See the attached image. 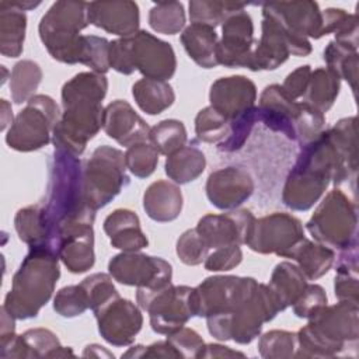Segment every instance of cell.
Wrapping results in <instances>:
<instances>
[{
    "mask_svg": "<svg viewBox=\"0 0 359 359\" xmlns=\"http://www.w3.org/2000/svg\"><path fill=\"white\" fill-rule=\"evenodd\" d=\"M107 90V77L94 72H81L63 84V112L52 135L55 149L77 157L84 153L87 143L102 128V100Z\"/></svg>",
    "mask_w": 359,
    "mask_h": 359,
    "instance_id": "obj_1",
    "label": "cell"
},
{
    "mask_svg": "<svg viewBox=\"0 0 359 359\" xmlns=\"http://www.w3.org/2000/svg\"><path fill=\"white\" fill-rule=\"evenodd\" d=\"M50 247L57 252L60 231L77 223H94L95 210L87 205L83 184V161L55 149L48 163V185L41 203Z\"/></svg>",
    "mask_w": 359,
    "mask_h": 359,
    "instance_id": "obj_2",
    "label": "cell"
},
{
    "mask_svg": "<svg viewBox=\"0 0 359 359\" xmlns=\"http://www.w3.org/2000/svg\"><path fill=\"white\" fill-rule=\"evenodd\" d=\"M358 303L339 302L324 306L296 332L294 358L352 356L358 351L359 338Z\"/></svg>",
    "mask_w": 359,
    "mask_h": 359,
    "instance_id": "obj_3",
    "label": "cell"
},
{
    "mask_svg": "<svg viewBox=\"0 0 359 359\" xmlns=\"http://www.w3.org/2000/svg\"><path fill=\"white\" fill-rule=\"evenodd\" d=\"M60 276L59 255L46 247H29L18 271L13 276L11 289L3 307L15 320H28L50 300Z\"/></svg>",
    "mask_w": 359,
    "mask_h": 359,
    "instance_id": "obj_4",
    "label": "cell"
},
{
    "mask_svg": "<svg viewBox=\"0 0 359 359\" xmlns=\"http://www.w3.org/2000/svg\"><path fill=\"white\" fill-rule=\"evenodd\" d=\"M109 67L126 76L137 70L146 79L167 81L177 70V57L168 42L139 29L109 42Z\"/></svg>",
    "mask_w": 359,
    "mask_h": 359,
    "instance_id": "obj_5",
    "label": "cell"
},
{
    "mask_svg": "<svg viewBox=\"0 0 359 359\" xmlns=\"http://www.w3.org/2000/svg\"><path fill=\"white\" fill-rule=\"evenodd\" d=\"M88 24V3L59 0L42 15L38 32L55 60L76 65L81 62L84 46V35L80 32Z\"/></svg>",
    "mask_w": 359,
    "mask_h": 359,
    "instance_id": "obj_6",
    "label": "cell"
},
{
    "mask_svg": "<svg viewBox=\"0 0 359 359\" xmlns=\"http://www.w3.org/2000/svg\"><path fill=\"white\" fill-rule=\"evenodd\" d=\"M280 311L268 285L258 283L254 293L231 313L206 318L209 334L217 341H234L240 345L251 344L265 323L272 321Z\"/></svg>",
    "mask_w": 359,
    "mask_h": 359,
    "instance_id": "obj_7",
    "label": "cell"
},
{
    "mask_svg": "<svg viewBox=\"0 0 359 359\" xmlns=\"http://www.w3.org/2000/svg\"><path fill=\"white\" fill-rule=\"evenodd\" d=\"M307 231L314 241L332 250H344L358 243V208L341 189L330 191L309 222Z\"/></svg>",
    "mask_w": 359,
    "mask_h": 359,
    "instance_id": "obj_8",
    "label": "cell"
},
{
    "mask_svg": "<svg viewBox=\"0 0 359 359\" xmlns=\"http://www.w3.org/2000/svg\"><path fill=\"white\" fill-rule=\"evenodd\" d=\"M125 153L116 147L98 146L83 163V184L87 205L95 212L107 206L129 184Z\"/></svg>",
    "mask_w": 359,
    "mask_h": 359,
    "instance_id": "obj_9",
    "label": "cell"
},
{
    "mask_svg": "<svg viewBox=\"0 0 359 359\" xmlns=\"http://www.w3.org/2000/svg\"><path fill=\"white\" fill-rule=\"evenodd\" d=\"M136 302L149 313L150 327L157 334L168 335L196 317L194 287L187 285L170 283L158 290L137 287Z\"/></svg>",
    "mask_w": 359,
    "mask_h": 359,
    "instance_id": "obj_10",
    "label": "cell"
},
{
    "mask_svg": "<svg viewBox=\"0 0 359 359\" xmlns=\"http://www.w3.org/2000/svg\"><path fill=\"white\" fill-rule=\"evenodd\" d=\"M59 118L56 101L49 95L35 94L10 125L6 135L7 146L22 153L42 149L52 140Z\"/></svg>",
    "mask_w": 359,
    "mask_h": 359,
    "instance_id": "obj_11",
    "label": "cell"
},
{
    "mask_svg": "<svg viewBox=\"0 0 359 359\" xmlns=\"http://www.w3.org/2000/svg\"><path fill=\"white\" fill-rule=\"evenodd\" d=\"M258 282L250 276L216 275L194 287L196 317L231 313L257 289Z\"/></svg>",
    "mask_w": 359,
    "mask_h": 359,
    "instance_id": "obj_12",
    "label": "cell"
},
{
    "mask_svg": "<svg viewBox=\"0 0 359 359\" xmlns=\"http://www.w3.org/2000/svg\"><path fill=\"white\" fill-rule=\"evenodd\" d=\"M311 50L313 48L307 38L289 34L272 17L262 14L261 38L257 39L254 46L248 70H275L283 65L290 55L307 56Z\"/></svg>",
    "mask_w": 359,
    "mask_h": 359,
    "instance_id": "obj_13",
    "label": "cell"
},
{
    "mask_svg": "<svg viewBox=\"0 0 359 359\" xmlns=\"http://www.w3.org/2000/svg\"><path fill=\"white\" fill-rule=\"evenodd\" d=\"M304 237L303 224L296 216L273 212L255 219L245 245L258 254H275L287 258Z\"/></svg>",
    "mask_w": 359,
    "mask_h": 359,
    "instance_id": "obj_14",
    "label": "cell"
},
{
    "mask_svg": "<svg viewBox=\"0 0 359 359\" xmlns=\"http://www.w3.org/2000/svg\"><path fill=\"white\" fill-rule=\"evenodd\" d=\"M108 272L114 280L146 290H158L171 283L172 266L160 257L139 251L121 252L108 262Z\"/></svg>",
    "mask_w": 359,
    "mask_h": 359,
    "instance_id": "obj_15",
    "label": "cell"
},
{
    "mask_svg": "<svg viewBox=\"0 0 359 359\" xmlns=\"http://www.w3.org/2000/svg\"><path fill=\"white\" fill-rule=\"evenodd\" d=\"M255 43L251 15L245 10L230 14L222 24V38L216 46L217 63L230 69H250Z\"/></svg>",
    "mask_w": 359,
    "mask_h": 359,
    "instance_id": "obj_16",
    "label": "cell"
},
{
    "mask_svg": "<svg viewBox=\"0 0 359 359\" xmlns=\"http://www.w3.org/2000/svg\"><path fill=\"white\" fill-rule=\"evenodd\" d=\"M255 216L248 209H231L226 213H208L196 224V231L209 250L226 245H243L252 230Z\"/></svg>",
    "mask_w": 359,
    "mask_h": 359,
    "instance_id": "obj_17",
    "label": "cell"
},
{
    "mask_svg": "<svg viewBox=\"0 0 359 359\" xmlns=\"http://www.w3.org/2000/svg\"><path fill=\"white\" fill-rule=\"evenodd\" d=\"M100 335L114 346L130 345L143 325L140 309L121 296L94 313Z\"/></svg>",
    "mask_w": 359,
    "mask_h": 359,
    "instance_id": "obj_18",
    "label": "cell"
},
{
    "mask_svg": "<svg viewBox=\"0 0 359 359\" xmlns=\"http://www.w3.org/2000/svg\"><path fill=\"white\" fill-rule=\"evenodd\" d=\"M262 14L272 17L289 34L300 38L320 39L324 36L323 11L311 0L262 3Z\"/></svg>",
    "mask_w": 359,
    "mask_h": 359,
    "instance_id": "obj_19",
    "label": "cell"
},
{
    "mask_svg": "<svg viewBox=\"0 0 359 359\" xmlns=\"http://www.w3.org/2000/svg\"><path fill=\"white\" fill-rule=\"evenodd\" d=\"M205 191L215 208L231 210L241 206L252 195L254 181L247 170L229 165L209 174Z\"/></svg>",
    "mask_w": 359,
    "mask_h": 359,
    "instance_id": "obj_20",
    "label": "cell"
},
{
    "mask_svg": "<svg viewBox=\"0 0 359 359\" xmlns=\"http://www.w3.org/2000/svg\"><path fill=\"white\" fill-rule=\"evenodd\" d=\"M209 101L210 107L231 122L255 107L257 87L241 74L220 77L210 86Z\"/></svg>",
    "mask_w": 359,
    "mask_h": 359,
    "instance_id": "obj_21",
    "label": "cell"
},
{
    "mask_svg": "<svg viewBox=\"0 0 359 359\" xmlns=\"http://www.w3.org/2000/svg\"><path fill=\"white\" fill-rule=\"evenodd\" d=\"M258 118L268 129L296 142V122L302 102L292 100L280 84H271L264 88L258 102Z\"/></svg>",
    "mask_w": 359,
    "mask_h": 359,
    "instance_id": "obj_22",
    "label": "cell"
},
{
    "mask_svg": "<svg viewBox=\"0 0 359 359\" xmlns=\"http://www.w3.org/2000/svg\"><path fill=\"white\" fill-rule=\"evenodd\" d=\"M102 129L108 137L129 147L149 139L147 122L125 100H115L104 108Z\"/></svg>",
    "mask_w": 359,
    "mask_h": 359,
    "instance_id": "obj_23",
    "label": "cell"
},
{
    "mask_svg": "<svg viewBox=\"0 0 359 359\" xmlns=\"http://www.w3.org/2000/svg\"><path fill=\"white\" fill-rule=\"evenodd\" d=\"M90 24L119 38L132 36L139 31V6L130 0L88 3Z\"/></svg>",
    "mask_w": 359,
    "mask_h": 359,
    "instance_id": "obj_24",
    "label": "cell"
},
{
    "mask_svg": "<svg viewBox=\"0 0 359 359\" xmlns=\"http://www.w3.org/2000/svg\"><path fill=\"white\" fill-rule=\"evenodd\" d=\"M330 184V177L310 168L293 165L283 185L282 202L292 210L306 212L318 202Z\"/></svg>",
    "mask_w": 359,
    "mask_h": 359,
    "instance_id": "obj_25",
    "label": "cell"
},
{
    "mask_svg": "<svg viewBox=\"0 0 359 359\" xmlns=\"http://www.w3.org/2000/svg\"><path fill=\"white\" fill-rule=\"evenodd\" d=\"M59 259L72 273H84L94 266V230L91 223H77L60 231Z\"/></svg>",
    "mask_w": 359,
    "mask_h": 359,
    "instance_id": "obj_26",
    "label": "cell"
},
{
    "mask_svg": "<svg viewBox=\"0 0 359 359\" xmlns=\"http://www.w3.org/2000/svg\"><path fill=\"white\" fill-rule=\"evenodd\" d=\"M114 248L123 252H135L147 247L149 240L140 227L137 215L130 209H115L102 224Z\"/></svg>",
    "mask_w": 359,
    "mask_h": 359,
    "instance_id": "obj_27",
    "label": "cell"
},
{
    "mask_svg": "<svg viewBox=\"0 0 359 359\" xmlns=\"http://www.w3.org/2000/svg\"><path fill=\"white\" fill-rule=\"evenodd\" d=\"M182 205V192L178 184L171 181H154L143 194V209L154 222L165 223L175 220L181 215Z\"/></svg>",
    "mask_w": 359,
    "mask_h": 359,
    "instance_id": "obj_28",
    "label": "cell"
},
{
    "mask_svg": "<svg viewBox=\"0 0 359 359\" xmlns=\"http://www.w3.org/2000/svg\"><path fill=\"white\" fill-rule=\"evenodd\" d=\"M27 29L25 11L14 1H0V52L6 57H18L24 49Z\"/></svg>",
    "mask_w": 359,
    "mask_h": 359,
    "instance_id": "obj_29",
    "label": "cell"
},
{
    "mask_svg": "<svg viewBox=\"0 0 359 359\" xmlns=\"http://www.w3.org/2000/svg\"><path fill=\"white\" fill-rule=\"evenodd\" d=\"M181 43L188 53V56L203 69L216 67V46H217V34L215 28L203 24L191 22L181 32Z\"/></svg>",
    "mask_w": 359,
    "mask_h": 359,
    "instance_id": "obj_30",
    "label": "cell"
},
{
    "mask_svg": "<svg viewBox=\"0 0 359 359\" xmlns=\"http://www.w3.org/2000/svg\"><path fill=\"white\" fill-rule=\"evenodd\" d=\"M287 258L296 261L307 280H316L332 268L335 262V252L332 248L304 237L290 251Z\"/></svg>",
    "mask_w": 359,
    "mask_h": 359,
    "instance_id": "obj_31",
    "label": "cell"
},
{
    "mask_svg": "<svg viewBox=\"0 0 359 359\" xmlns=\"http://www.w3.org/2000/svg\"><path fill=\"white\" fill-rule=\"evenodd\" d=\"M306 286L307 278L297 265L289 261H282L273 268L268 283V287L276 299L280 311L293 306Z\"/></svg>",
    "mask_w": 359,
    "mask_h": 359,
    "instance_id": "obj_32",
    "label": "cell"
},
{
    "mask_svg": "<svg viewBox=\"0 0 359 359\" xmlns=\"http://www.w3.org/2000/svg\"><path fill=\"white\" fill-rule=\"evenodd\" d=\"M205 154L195 146H182L168 154L164 163L165 174L178 185L195 181L205 171Z\"/></svg>",
    "mask_w": 359,
    "mask_h": 359,
    "instance_id": "obj_33",
    "label": "cell"
},
{
    "mask_svg": "<svg viewBox=\"0 0 359 359\" xmlns=\"http://www.w3.org/2000/svg\"><path fill=\"white\" fill-rule=\"evenodd\" d=\"M132 95L137 107L149 115L161 114L175 101L174 90L167 81L146 77L132 86Z\"/></svg>",
    "mask_w": 359,
    "mask_h": 359,
    "instance_id": "obj_34",
    "label": "cell"
},
{
    "mask_svg": "<svg viewBox=\"0 0 359 359\" xmlns=\"http://www.w3.org/2000/svg\"><path fill=\"white\" fill-rule=\"evenodd\" d=\"M339 90L341 79L328 67H317L316 70H311L303 102L324 114L334 105Z\"/></svg>",
    "mask_w": 359,
    "mask_h": 359,
    "instance_id": "obj_35",
    "label": "cell"
},
{
    "mask_svg": "<svg viewBox=\"0 0 359 359\" xmlns=\"http://www.w3.org/2000/svg\"><path fill=\"white\" fill-rule=\"evenodd\" d=\"M14 229L18 238L28 247H46L53 250L50 247L49 233L45 224L41 203L20 209L14 216Z\"/></svg>",
    "mask_w": 359,
    "mask_h": 359,
    "instance_id": "obj_36",
    "label": "cell"
},
{
    "mask_svg": "<svg viewBox=\"0 0 359 359\" xmlns=\"http://www.w3.org/2000/svg\"><path fill=\"white\" fill-rule=\"evenodd\" d=\"M324 60L327 67L332 70L339 79H344L351 86L352 91H356L358 83V48L330 41L324 49Z\"/></svg>",
    "mask_w": 359,
    "mask_h": 359,
    "instance_id": "obj_37",
    "label": "cell"
},
{
    "mask_svg": "<svg viewBox=\"0 0 359 359\" xmlns=\"http://www.w3.org/2000/svg\"><path fill=\"white\" fill-rule=\"evenodd\" d=\"M42 81L41 66L29 59L17 62L10 76V94L15 104L28 102Z\"/></svg>",
    "mask_w": 359,
    "mask_h": 359,
    "instance_id": "obj_38",
    "label": "cell"
},
{
    "mask_svg": "<svg viewBox=\"0 0 359 359\" xmlns=\"http://www.w3.org/2000/svg\"><path fill=\"white\" fill-rule=\"evenodd\" d=\"M245 3L219 1V0H192L189 1V20L191 22L209 25L216 28L233 13L244 10Z\"/></svg>",
    "mask_w": 359,
    "mask_h": 359,
    "instance_id": "obj_39",
    "label": "cell"
},
{
    "mask_svg": "<svg viewBox=\"0 0 359 359\" xmlns=\"http://www.w3.org/2000/svg\"><path fill=\"white\" fill-rule=\"evenodd\" d=\"M188 140L185 125L178 119H163L149 132V142L160 154L168 156L185 146Z\"/></svg>",
    "mask_w": 359,
    "mask_h": 359,
    "instance_id": "obj_40",
    "label": "cell"
},
{
    "mask_svg": "<svg viewBox=\"0 0 359 359\" xmlns=\"http://www.w3.org/2000/svg\"><path fill=\"white\" fill-rule=\"evenodd\" d=\"M185 10L180 1H160L149 11V25L158 34L174 35L185 27Z\"/></svg>",
    "mask_w": 359,
    "mask_h": 359,
    "instance_id": "obj_41",
    "label": "cell"
},
{
    "mask_svg": "<svg viewBox=\"0 0 359 359\" xmlns=\"http://www.w3.org/2000/svg\"><path fill=\"white\" fill-rule=\"evenodd\" d=\"M324 34H334L337 42L358 48V18L342 8H327L323 11Z\"/></svg>",
    "mask_w": 359,
    "mask_h": 359,
    "instance_id": "obj_42",
    "label": "cell"
},
{
    "mask_svg": "<svg viewBox=\"0 0 359 359\" xmlns=\"http://www.w3.org/2000/svg\"><path fill=\"white\" fill-rule=\"evenodd\" d=\"M230 130V121L213 107H205L195 116V133L201 142L220 143Z\"/></svg>",
    "mask_w": 359,
    "mask_h": 359,
    "instance_id": "obj_43",
    "label": "cell"
},
{
    "mask_svg": "<svg viewBox=\"0 0 359 359\" xmlns=\"http://www.w3.org/2000/svg\"><path fill=\"white\" fill-rule=\"evenodd\" d=\"M296 346V332L271 330L261 335L257 348L259 355L265 359H289L294 358Z\"/></svg>",
    "mask_w": 359,
    "mask_h": 359,
    "instance_id": "obj_44",
    "label": "cell"
},
{
    "mask_svg": "<svg viewBox=\"0 0 359 359\" xmlns=\"http://www.w3.org/2000/svg\"><path fill=\"white\" fill-rule=\"evenodd\" d=\"M158 154L160 153L150 142L135 143L125 151L126 168L137 178H147L157 167Z\"/></svg>",
    "mask_w": 359,
    "mask_h": 359,
    "instance_id": "obj_45",
    "label": "cell"
},
{
    "mask_svg": "<svg viewBox=\"0 0 359 359\" xmlns=\"http://www.w3.org/2000/svg\"><path fill=\"white\" fill-rule=\"evenodd\" d=\"M80 285L84 287L88 306L95 313L97 310L102 309L108 303H111L114 299L119 297V293L112 282V276L108 273L97 272L87 278H84Z\"/></svg>",
    "mask_w": 359,
    "mask_h": 359,
    "instance_id": "obj_46",
    "label": "cell"
},
{
    "mask_svg": "<svg viewBox=\"0 0 359 359\" xmlns=\"http://www.w3.org/2000/svg\"><path fill=\"white\" fill-rule=\"evenodd\" d=\"M87 309H90L88 299L80 283L59 289L53 297V310L60 317L73 318L81 316Z\"/></svg>",
    "mask_w": 359,
    "mask_h": 359,
    "instance_id": "obj_47",
    "label": "cell"
},
{
    "mask_svg": "<svg viewBox=\"0 0 359 359\" xmlns=\"http://www.w3.org/2000/svg\"><path fill=\"white\" fill-rule=\"evenodd\" d=\"M27 348V358H52L62 346L57 335L48 328H31L21 334Z\"/></svg>",
    "mask_w": 359,
    "mask_h": 359,
    "instance_id": "obj_48",
    "label": "cell"
},
{
    "mask_svg": "<svg viewBox=\"0 0 359 359\" xmlns=\"http://www.w3.org/2000/svg\"><path fill=\"white\" fill-rule=\"evenodd\" d=\"M258 121H259V118H258V108L255 105L252 109H250L248 112H245L240 118H237V119L230 122L229 135L226 136V139L223 142H220L217 144V149L220 151H226V153H231V151L240 150L244 146V143L248 139L254 125Z\"/></svg>",
    "mask_w": 359,
    "mask_h": 359,
    "instance_id": "obj_49",
    "label": "cell"
},
{
    "mask_svg": "<svg viewBox=\"0 0 359 359\" xmlns=\"http://www.w3.org/2000/svg\"><path fill=\"white\" fill-rule=\"evenodd\" d=\"M81 65L94 73L105 74L109 70V42L97 35H84Z\"/></svg>",
    "mask_w": 359,
    "mask_h": 359,
    "instance_id": "obj_50",
    "label": "cell"
},
{
    "mask_svg": "<svg viewBox=\"0 0 359 359\" xmlns=\"http://www.w3.org/2000/svg\"><path fill=\"white\" fill-rule=\"evenodd\" d=\"M175 251L182 264L195 266L205 261L210 250L206 247L196 229H189L178 237Z\"/></svg>",
    "mask_w": 359,
    "mask_h": 359,
    "instance_id": "obj_51",
    "label": "cell"
},
{
    "mask_svg": "<svg viewBox=\"0 0 359 359\" xmlns=\"http://www.w3.org/2000/svg\"><path fill=\"white\" fill-rule=\"evenodd\" d=\"M324 129V114L302 101V109L296 122V142L300 144V147L316 139Z\"/></svg>",
    "mask_w": 359,
    "mask_h": 359,
    "instance_id": "obj_52",
    "label": "cell"
},
{
    "mask_svg": "<svg viewBox=\"0 0 359 359\" xmlns=\"http://www.w3.org/2000/svg\"><path fill=\"white\" fill-rule=\"evenodd\" d=\"M328 304V297L323 286L307 283L299 299L293 303V313L299 318H311L317 311Z\"/></svg>",
    "mask_w": 359,
    "mask_h": 359,
    "instance_id": "obj_53",
    "label": "cell"
},
{
    "mask_svg": "<svg viewBox=\"0 0 359 359\" xmlns=\"http://www.w3.org/2000/svg\"><path fill=\"white\" fill-rule=\"evenodd\" d=\"M243 261V251L240 245H226L216 250H212V252L208 254V257L203 261L205 269L210 272H222V271H231L236 266L240 265Z\"/></svg>",
    "mask_w": 359,
    "mask_h": 359,
    "instance_id": "obj_54",
    "label": "cell"
},
{
    "mask_svg": "<svg viewBox=\"0 0 359 359\" xmlns=\"http://www.w3.org/2000/svg\"><path fill=\"white\" fill-rule=\"evenodd\" d=\"M167 341L174 346L180 358H196L205 345L202 337L195 330L185 325L168 334Z\"/></svg>",
    "mask_w": 359,
    "mask_h": 359,
    "instance_id": "obj_55",
    "label": "cell"
},
{
    "mask_svg": "<svg viewBox=\"0 0 359 359\" xmlns=\"http://www.w3.org/2000/svg\"><path fill=\"white\" fill-rule=\"evenodd\" d=\"M310 74H311V67L309 65L299 66L294 69L292 73H289L282 84L283 91L294 101L299 98H303L309 81H310Z\"/></svg>",
    "mask_w": 359,
    "mask_h": 359,
    "instance_id": "obj_56",
    "label": "cell"
},
{
    "mask_svg": "<svg viewBox=\"0 0 359 359\" xmlns=\"http://www.w3.org/2000/svg\"><path fill=\"white\" fill-rule=\"evenodd\" d=\"M122 358H180V355L165 339L157 341L149 346L135 345L122 353Z\"/></svg>",
    "mask_w": 359,
    "mask_h": 359,
    "instance_id": "obj_57",
    "label": "cell"
},
{
    "mask_svg": "<svg viewBox=\"0 0 359 359\" xmlns=\"http://www.w3.org/2000/svg\"><path fill=\"white\" fill-rule=\"evenodd\" d=\"M334 293L339 302L359 303L358 275L337 272L335 280H334Z\"/></svg>",
    "mask_w": 359,
    "mask_h": 359,
    "instance_id": "obj_58",
    "label": "cell"
},
{
    "mask_svg": "<svg viewBox=\"0 0 359 359\" xmlns=\"http://www.w3.org/2000/svg\"><path fill=\"white\" fill-rule=\"evenodd\" d=\"M245 358V355L240 351H234L229 346L220 345V344H205L201 352L198 353V359H205V358Z\"/></svg>",
    "mask_w": 359,
    "mask_h": 359,
    "instance_id": "obj_59",
    "label": "cell"
},
{
    "mask_svg": "<svg viewBox=\"0 0 359 359\" xmlns=\"http://www.w3.org/2000/svg\"><path fill=\"white\" fill-rule=\"evenodd\" d=\"M15 334V318L1 306V327H0V338Z\"/></svg>",
    "mask_w": 359,
    "mask_h": 359,
    "instance_id": "obj_60",
    "label": "cell"
},
{
    "mask_svg": "<svg viewBox=\"0 0 359 359\" xmlns=\"http://www.w3.org/2000/svg\"><path fill=\"white\" fill-rule=\"evenodd\" d=\"M83 356L86 358H114V355L107 351L104 346L101 345H97V344H91V345H87L83 351Z\"/></svg>",
    "mask_w": 359,
    "mask_h": 359,
    "instance_id": "obj_61",
    "label": "cell"
},
{
    "mask_svg": "<svg viewBox=\"0 0 359 359\" xmlns=\"http://www.w3.org/2000/svg\"><path fill=\"white\" fill-rule=\"evenodd\" d=\"M1 111H3V123H1V129L4 130L6 129V126H7V116L10 115V116H13V114H11V109H10V105H8V102L6 101V100H1Z\"/></svg>",
    "mask_w": 359,
    "mask_h": 359,
    "instance_id": "obj_62",
    "label": "cell"
}]
</instances>
